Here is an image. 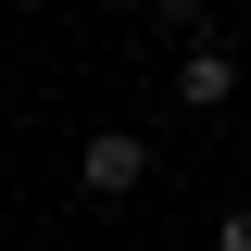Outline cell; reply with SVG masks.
Listing matches in <instances>:
<instances>
[{
    "instance_id": "cell-2",
    "label": "cell",
    "mask_w": 251,
    "mask_h": 251,
    "mask_svg": "<svg viewBox=\"0 0 251 251\" xmlns=\"http://www.w3.org/2000/svg\"><path fill=\"white\" fill-rule=\"evenodd\" d=\"M176 100H188V113H226V100H239V50L188 38V50H176Z\"/></svg>"
},
{
    "instance_id": "cell-3",
    "label": "cell",
    "mask_w": 251,
    "mask_h": 251,
    "mask_svg": "<svg viewBox=\"0 0 251 251\" xmlns=\"http://www.w3.org/2000/svg\"><path fill=\"white\" fill-rule=\"evenodd\" d=\"M214 251H251V201H239V214H226V226H214Z\"/></svg>"
},
{
    "instance_id": "cell-1",
    "label": "cell",
    "mask_w": 251,
    "mask_h": 251,
    "mask_svg": "<svg viewBox=\"0 0 251 251\" xmlns=\"http://www.w3.org/2000/svg\"><path fill=\"white\" fill-rule=\"evenodd\" d=\"M75 188H88V201H138V188H151V138H138V126H88V138H75Z\"/></svg>"
},
{
    "instance_id": "cell-4",
    "label": "cell",
    "mask_w": 251,
    "mask_h": 251,
    "mask_svg": "<svg viewBox=\"0 0 251 251\" xmlns=\"http://www.w3.org/2000/svg\"><path fill=\"white\" fill-rule=\"evenodd\" d=\"M151 13H163V25H201V13H214V0H151Z\"/></svg>"
}]
</instances>
